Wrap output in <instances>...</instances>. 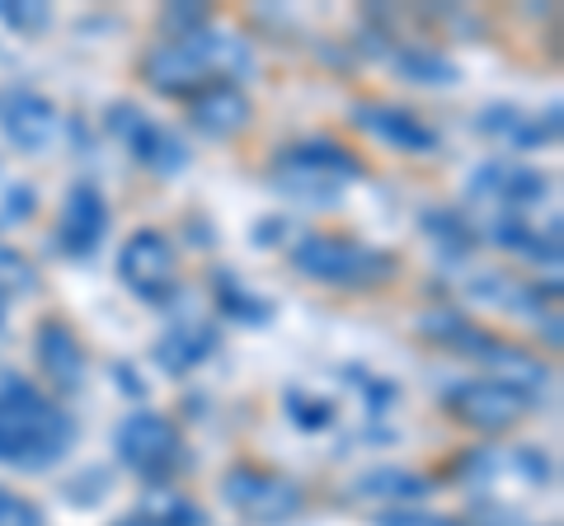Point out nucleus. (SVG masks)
Returning <instances> with one entry per match:
<instances>
[{
    "instance_id": "1",
    "label": "nucleus",
    "mask_w": 564,
    "mask_h": 526,
    "mask_svg": "<svg viewBox=\"0 0 564 526\" xmlns=\"http://www.w3.org/2000/svg\"><path fill=\"white\" fill-rule=\"evenodd\" d=\"M70 447H76V418L33 381L14 372L0 376V465L43 475L66 461Z\"/></svg>"
},
{
    "instance_id": "2",
    "label": "nucleus",
    "mask_w": 564,
    "mask_h": 526,
    "mask_svg": "<svg viewBox=\"0 0 564 526\" xmlns=\"http://www.w3.org/2000/svg\"><path fill=\"white\" fill-rule=\"evenodd\" d=\"M250 72H254V47L217 24L188 33V39L155 43L141 57V80L165 99H193L212 90V85H236Z\"/></svg>"
},
{
    "instance_id": "3",
    "label": "nucleus",
    "mask_w": 564,
    "mask_h": 526,
    "mask_svg": "<svg viewBox=\"0 0 564 526\" xmlns=\"http://www.w3.org/2000/svg\"><path fill=\"white\" fill-rule=\"evenodd\" d=\"M419 335L433 339L437 348H447V353H456V358H470V362L489 366L499 381L522 385V391H532V395H541L545 385H551V372H545L541 358L522 353V348H513L499 335H489L485 325H475L470 315L452 310V306H437L429 315H419Z\"/></svg>"
},
{
    "instance_id": "4",
    "label": "nucleus",
    "mask_w": 564,
    "mask_h": 526,
    "mask_svg": "<svg viewBox=\"0 0 564 526\" xmlns=\"http://www.w3.org/2000/svg\"><path fill=\"white\" fill-rule=\"evenodd\" d=\"M362 161L348 146H339L334 136H302V142L282 146L273 155L269 179L288 193L292 202H311V207H334L344 198L348 184L362 179Z\"/></svg>"
},
{
    "instance_id": "5",
    "label": "nucleus",
    "mask_w": 564,
    "mask_h": 526,
    "mask_svg": "<svg viewBox=\"0 0 564 526\" xmlns=\"http://www.w3.org/2000/svg\"><path fill=\"white\" fill-rule=\"evenodd\" d=\"M292 269L311 277L321 287H339V292H372L395 277V254L377 250L367 240H348V235H302L292 244Z\"/></svg>"
},
{
    "instance_id": "6",
    "label": "nucleus",
    "mask_w": 564,
    "mask_h": 526,
    "mask_svg": "<svg viewBox=\"0 0 564 526\" xmlns=\"http://www.w3.org/2000/svg\"><path fill=\"white\" fill-rule=\"evenodd\" d=\"M113 451L118 461L147 484H170L188 470V442L184 432L170 424L165 414L137 409L113 428Z\"/></svg>"
},
{
    "instance_id": "7",
    "label": "nucleus",
    "mask_w": 564,
    "mask_h": 526,
    "mask_svg": "<svg viewBox=\"0 0 564 526\" xmlns=\"http://www.w3.org/2000/svg\"><path fill=\"white\" fill-rule=\"evenodd\" d=\"M221 498L250 526H282V522L302 517V507H306L302 484L278 475L269 465H250V461H240L221 475Z\"/></svg>"
},
{
    "instance_id": "8",
    "label": "nucleus",
    "mask_w": 564,
    "mask_h": 526,
    "mask_svg": "<svg viewBox=\"0 0 564 526\" xmlns=\"http://www.w3.org/2000/svg\"><path fill=\"white\" fill-rule=\"evenodd\" d=\"M541 405V395L508 385L499 376H475V381H452L443 391V409L475 432H508Z\"/></svg>"
},
{
    "instance_id": "9",
    "label": "nucleus",
    "mask_w": 564,
    "mask_h": 526,
    "mask_svg": "<svg viewBox=\"0 0 564 526\" xmlns=\"http://www.w3.org/2000/svg\"><path fill=\"white\" fill-rule=\"evenodd\" d=\"M104 128L118 136L122 151H128L141 169L161 174V179H174V174L188 169V146H184V136L170 132L165 122H155L147 109H137V103H128V99L109 103V113H104Z\"/></svg>"
},
{
    "instance_id": "10",
    "label": "nucleus",
    "mask_w": 564,
    "mask_h": 526,
    "mask_svg": "<svg viewBox=\"0 0 564 526\" xmlns=\"http://www.w3.org/2000/svg\"><path fill=\"white\" fill-rule=\"evenodd\" d=\"M118 277H122V287L141 296L147 306H165L170 292L180 287V259H174L170 235L155 231V226L132 231L118 250Z\"/></svg>"
},
{
    "instance_id": "11",
    "label": "nucleus",
    "mask_w": 564,
    "mask_h": 526,
    "mask_svg": "<svg viewBox=\"0 0 564 526\" xmlns=\"http://www.w3.org/2000/svg\"><path fill=\"white\" fill-rule=\"evenodd\" d=\"M466 193L475 202H494L499 217H522L541 207L551 198V179L536 169V165H522V161H485L480 169L466 179Z\"/></svg>"
},
{
    "instance_id": "12",
    "label": "nucleus",
    "mask_w": 564,
    "mask_h": 526,
    "mask_svg": "<svg viewBox=\"0 0 564 526\" xmlns=\"http://www.w3.org/2000/svg\"><path fill=\"white\" fill-rule=\"evenodd\" d=\"M0 132L24 155H43L62 132V113L33 85H0Z\"/></svg>"
},
{
    "instance_id": "13",
    "label": "nucleus",
    "mask_w": 564,
    "mask_h": 526,
    "mask_svg": "<svg viewBox=\"0 0 564 526\" xmlns=\"http://www.w3.org/2000/svg\"><path fill=\"white\" fill-rule=\"evenodd\" d=\"M348 122L400 155H433L443 146L433 122H423L414 109H400V103H386V99H358L348 109Z\"/></svg>"
},
{
    "instance_id": "14",
    "label": "nucleus",
    "mask_w": 564,
    "mask_h": 526,
    "mask_svg": "<svg viewBox=\"0 0 564 526\" xmlns=\"http://www.w3.org/2000/svg\"><path fill=\"white\" fill-rule=\"evenodd\" d=\"M109 198L99 193V184L90 179H76L66 188V202H62V221H57V254L66 259H95L99 254V244L109 240Z\"/></svg>"
},
{
    "instance_id": "15",
    "label": "nucleus",
    "mask_w": 564,
    "mask_h": 526,
    "mask_svg": "<svg viewBox=\"0 0 564 526\" xmlns=\"http://www.w3.org/2000/svg\"><path fill=\"white\" fill-rule=\"evenodd\" d=\"M33 358H39V372L57 385L62 395H76L85 385V348L57 315H47V320H39V329H33Z\"/></svg>"
},
{
    "instance_id": "16",
    "label": "nucleus",
    "mask_w": 564,
    "mask_h": 526,
    "mask_svg": "<svg viewBox=\"0 0 564 526\" xmlns=\"http://www.w3.org/2000/svg\"><path fill=\"white\" fill-rule=\"evenodd\" d=\"M475 128L513 151H536L560 136V103H551V113H527L518 103H489V109H480V118H475Z\"/></svg>"
},
{
    "instance_id": "17",
    "label": "nucleus",
    "mask_w": 564,
    "mask_h": 526,
    "mask_svg": "<svg viewBox=\"0 0 564 526\" xmlns=\"http://www.w3.org/2000/svg\"><path fill=\"white\" fill-rule=\"evenodd\" d=\"M188 118H193V128L207 136H236L240 128H250L254 103L240 85H212V90L188 99Z\"/></svg>"
},
{
    "instance_id": "18",
    "label": "nucleus",
    "mask_w": 564,
    "mask_h": 526,
    "mask_svg": "<svg viewBox=\"0 0 564 526\" xmlns=\"http://www.w3.org/2000/svg\"><path fill=\"white\" fill-rule=\"evenodd\" d=\"M217 329H212L207 320H180L174 329H165L161 343H155V366L170 376H188L198 372V366L217 353Z\"/></svg>"
},
{
    "instance_id": "19",
    "label": "nucleus",
    "mask_w": 564,
    "mask_h": 526,
    "mask_svg": "<svg viewBox=\"0 0 564 526\" xmlns=\"http://www.w3.org/2000/svg\"><path fill=\"white\" fill-rule=\"evenodd\" d=\"M429 494H433V480L419 475V470H400V465H377L352 480V498H367V503L404 507V503H423Z\"/></svg>"
},
{
    "instance_id": "20",
    "label": "nucleus",
    "mask_w": 564,
    "mask_h": 526,
    "mask_svg": "<svg viewBox=\"0 0 564 526\" xmlns=\"http://www.w3.org/2000/svg\"><path fill=\"white\" fill-rule=\"evenodd\" d=\"M489 240L499 244V250H513V254H527V259L545 263V269H560V221H551L545 231H536V226H527L522 217H494Z\"/></svg>"
},
{
    "instance_id": "21",
    "label": "nucleus",
    "mask_w": 564,
    "mask_h": 526,
    "mask_svg": "<svg viewBox=\"0 0 564 526\" xmlns=\"http://www.w3.org/2000/svg\"><path fill=\"white\" fill-rule=\"evenodd\" d=\"M212 302L221 306L226 320H236L245 329H263V325L273 320V302H269V296H259L254 287H245L231 269L212 273Z\"/></svg>"
},
{
    "instance_id": "22",
    "label": "nucleus",
    "mask_w": 564,
    "mask_h": 526,
    "mask_svg": "<svg viewBox=\"0 0 564 526\" xmlns=\"http://www.w3.org/2000/svg\"><path fill=\"white\" fill-rule=\"evenodd\" d=\"M113 526H207V513L193 498L174 494V489H151L132 513H122Z\"/></svg>"
},
{
    "instance_id": "23",
    "label": "nucleus",
    "mask_w": 564,
    "mask_h": 526,
    "mask_svg": "<svg viewBox=\"0 0 564 526\" xmlns=\"http://www.w3.org/2000/svg\"><path fill=\"white\" fill-rule=\"evenodd\" d=\"M391 72L410 85H456L462 80V66H456L443 47L429 43H404L391 52Z\"/></svg>"
},
{
    "instance_id": "24",
    "label": "nucleus",
    "mask_w": 564,
    "mask_h": 526,
    "mask_svg": "<svg viewBox=\"0 0 564 526\" xmlns=\"http://www.w3.org/2000/svg\"><path fill=\"white\" fill-rule=\"evenodd\" d=\"M419 226H423V235H429L447 259H466L475 244H480V235H475V226L466 221L462 207H423Z\"/></svg>"
},
{
    "instance_id": "25",
    "label": "nucleus",
    "mask_w": 564,
    "mask_h": 526,
    "mask_svg": "<svg viewBox=\"0 0 564 526\" xmlns=\"http://www.w3.org/2000/svg\"><path fill=\"white\" fill-rule=\"evenodd\" d=\"M282 414H288L292 428H302V432L334 428V399H325L321 391H306V385H288V391H282Z\"/></svg>"
},
{
    "instance_id": "26",
    "label": "nucleus",
    "mask_w": 564,
    "mask_h": 526,
    "mask_svg": "<svg viewBox=\"0 0 564 526\" xmlns=\"http://www.w3.org/2000/svg\"><path fill=\"white\" fill-rule=\"evenodd\" d=\"M33 212H39V188L0 169V231L33 221Z\"/></svg>"
},
{
    "instance_id": "27",
    "label": "nucleus",
    "mask_w": 564,
    "mask_h": 526,
    "mask_svg": "<svg viewBox=\"0 0 564 526\" xmlns=\"http://www.w3.org/2000/svg\"><path fill=\"white\" fill-rule=\"evenodd\" d=\"M29 292H39L33 263L14 250V244H0V302H6V296H29Z\"/></svg>"
},
{
    "instance_id": "28",
    "label": "nucleus",
    "mask_w": 564,
    "mask_h": 526,
    "mask_svg": "<svg viewBox=\"0 0 564 526\" xmlns=\"http://www.w3.org/2000/svg\"><path fill=\"white\" fill-rule=\"evenodd\" d=\"M109 489H113V470L109 465H85L76 480H66V503L99 507L104 498H109Z\"/></svg>"
},
{
    "instance_id": "29",
    "label": "nucleus",
    "mask_w": 564,
    "mask_h": 526,
    "mask_svg": "<svg viewBox=\"0 0 564 526\" xmlns=\"http://www.w3.org/2000/svg\"><path fill=\"white\" fill-rule=\"evenodd\" d=\"M52 20V10L43 0H0V24L14 33H43Z\"/></svg>"
},
{
    "instance_id": "30",
    "label": "nucleus",
    "mask_w": 564,
    "mask_h": 526,
    "mask_svg": "<svg viewBox=\"0 0 564 526\" xmlns=\"http://www.w3.org/2000/svg\"><path fill=\"white\" fill-rule=\"evenodd\" d=\"M503 465H513L518 475L527 484H551L555 480V465H551V451H536V447H518V451H508V461Z\"/></svg>"
},
{
    "instance_id": "31",
    "label": "nucleus",
    "mask_w": 564,
    "mask_h": 526,
    "mask_svg": "<svg viewBox=\"0 0 564 526\" xmlns=\"http://www.w3.org/2000/svg\"><path fill=\"white\" fill-rule=\"evenodd\" d=\"M161 24L170 29V39H188V33H198V29L212 24V10L198 6V0H184V6H170L161 14Z\"/></svg>"
},
{
    "instance_id": "32",
    "label": "nucleus",
    "mask_w": 564,
    "mask_h": 526,
    "mask_svg": "<svg viewBox=\"0 0 564 526\" xmlns=\"http://www.w3.org/2000/svg\"><path fill=\"white\" fill-rule=\"evenodd\" d=\"M0 526H43V507L0 484Z\"/></svg>"
},
{
    "instance_id": "33",
    "label": "nucleus",
    "mask_w": 564,
    "mask_h": 526,
    "mask_svg": "<svg viewBox=\"0 0 564 526\" xmlns=\"http://www.w3.org/2000/svg\"><path fill=\"white\" fill-rule=\"evenodd\" d=\"M377 526H466V522H456L447 513H423V507H386Z\"/></svg>"
},
{
    "instance_id": "34",
    "label": "nucleus",
    "mask_w": 564,
    "mask_h": 526,
    "mask_svg": "<svg viewBox=\"0 0 564 526\" xmlns=\"http://www.w3.org/2000/svg\"><path fill=\"white\" fill-rule=\"evenodd\" d=\"M362 395H367V409H372V418L386 409V405H395L400 399V385L395 381H381V376H362Z\"/></svg>"
},
{
    "instance_id": "35",
    "label": "nucleus",
    "mask_w": 564,
    "mask_h": 526,
    "mask_svg": "<svg viewBox=\"0 0 564 526\" xmlns=\"http://www.w3.org/2000/svg\"><path fill=\"white\" fill-rule=\"evenodd\" d=\"M113 376H118V391H122V395H132V399H147V385H141V376L132 372L128 362H118V366H113Z\"/></svg>"
},
{
    "instance_id": "36",
    "label": "nucleus",
    "mask_w": 564,
    "mask_h": 526,
    "mask_svg": "<svg viewBox=\"0 0 564 526\" xmlns=\"http://www.w3.org/2000/svg\"><path fill=\"white\" fill-rule=\"evenodd\" d=\"M0 335H6V302H0Z\"/></svg>"
}]
</instances>
